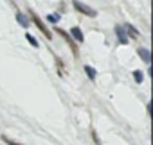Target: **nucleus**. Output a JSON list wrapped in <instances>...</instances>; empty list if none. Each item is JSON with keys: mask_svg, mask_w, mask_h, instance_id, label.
I'll return each instance as SVG.
<instances>
[{"mask_svg": "<svg viewBox=\"0 0 153 145\" xmlns=\"http://www.w3.org/2000/svg\"><path fill=\"white\" fill-rule=\"evenodd\" d=\"M27 13H29V16H31V22H33V23L40 29V32H42L47 40H52V32H51V29H47V25L43 23V20H42V18H40V16H38L33 9H29Z\"/></svg>", "mask_w": 153, "mask_h": 145, "instance_id": "2", "label": "nucleus"}, {"mask_svg": "<svg viewBox=\"0 0 153 145\" xmlns=\"http://www.w3.org/2000/svg\"><path fill=\"white\" fill-rule=\"evenodd\" d=\"M85 72H87V77H88L90 81H96L97 72H96V68H94V66H90V64H85Z\"/></svg>", "mask_w": 153, "mask_h": 145, "instance_id": "9", "label": "nucleus"}, {"mask_svg": "<svg viewBox=\"0 0 153 145\" xmlns=\"http://www.w3.org/2000/svg\"><path fill=\"white\" fill-rule=\"evenodd\" d=\"M2 141H6L7 145H20V143H16L15 140H11L9 136H6V134H2Z\"/></svg>", "mask_w": 153, "mask_h": 145, "instance_id": "14", "label": "nucleus"}, {"mask_svg": "<svg viewBox=\"0 0 153 145\" xmlns=\"http://www.w3.org/2000/svg\"><path fill=\"white\" fill-rule=\"evenodd\" d=\"M72 6H74V9L78 11V13H81V15H85V16H88V18H96V16H97V11H96L94 7L83 4L81 0H72Z\"/></svg>", "mask_w": 153, "mask_h": 145, "instance_id": "3", "label": "nucleus"}, {"mask_svg": "<svg viewBox=\"0 0 153 145\" xmlns=\"http://www.w3.org/2000/svg\"><path fill=\"white\" fill-rule=\"evenodd\" d=\"M70 36L74 38L76 43H85V36H83V32H81V29H79L78 25L70 29Z\"/></svg>", "mask_w": 153, "mask_h": 145, "instance_id": "6", "label": "nucleus"}, {"mask_svg": "<svg viewBox=\"0 0 153 145\" xmlns=\"http://www.w3.org/2000/svg\"><path fill=\"white\" fill-rule=\"evenodd\" d=\"M137 54H139V57L144 61V63H151V52H149V48H146V47H139L137 48Z\"/></svg>", "mask_w": 153, "mask_h": 145, "instance_id": "7", "label": "nucleus"}, {"mask_svg": "<svg viewBox=\"0 0 153 145\" xmlns=\"http://www.w3.org/2000/svg\"><path fill=\"white\" fill-rule=\"evenodd\" d=\"M92 138H94V143H96V145H101V140H99V136L96 134V131H92Z\"/></svg>", "mask_w": 153, "mask_h": 145, "instance_id": "15", "label": "nucleus"}, {"mask_svg": "<svg viewBox=\"0 0 153 145\" xmlns=\"http://www.w3.org/2000/svg\"><path fill=\"white\" fill-rule=\"evenodd\" d=\"M15 16H16V22H18V25H20L22 29H27V27L31 25V20H29V18H27V15H24L22 11H16V15H15Z\"/></svg>", "mask_w": 153, "mask_h": 145, "instance_id": "5", "label": "nucleus"}, {"mask_svg": "<svg viewBox=\"0 0 153 145\" xmlns=\"http://www.w3.org/2000/svg\"><path fill=\"white\" fill-rule=\"evenodd\" d=\"M25 38H27V41H29V43H31V45H33L34 48H38V47H40L38 40H36V38H34V36H33L31 32H25Z\"/></svg>", "mask_w": 153, "mask_h": 145, "instance_id": "13", "label": "nucleus"}, {"mask_svg": "<svg viewBox=\"0 0 153 145\" xmlns=\"http://www.w3.org/2000/svg\"><path fill=\"white\" fill-rule=\"evenodd\" d=\"M54 63H56V68H58V75L63 77L65 75V68H63V63H61V59L58 56H54Z\"/></svg>", "mask_w": 153, "mask_h": 145, "instance_id": "10", "label": "nucleus"}, {"mask_svg": "<svg viewBox=\"0 0 153 145\" xmlns=\"http://www.w3.org/2000/svg\"><path fill=\"white\" fill-rule=\"evenodd\" d=\"M133 81L137 83V84H140L142 81H144V74L140 70H133Z\"/></svg>", "mask_w": 153, "mask_h": 145, "instance_id": "12", "label": "nucleus"}, {"mask_svg": "<svg viewBox=\"0 0 153 145\" xmlns=\"http://www.w3.org/2000/svg\"><path fill=\"white\" fill-rule=\"evenodd\" d=\"M115 36H117V43L119 45H128V34L121 25H115Z\"/></svg>", "mask_w": 153, "mask_h": 145, "instance_id": "4", "label": "nucleus"}, {"mask_svg": "<svg viewBox=\"0 0 153 145\" xmlns=\"http://www.w3.org/2000/svg\"><path fill=\"white\" fill-rule=\"evenodd\" d=\"M54 32L58 34V36H61L63 40H65V43L68 45V48L72 50V54H74V57H79V48H78V43L74 41V38L67 32V31H63V29H59V27H54Z\"/></svg>", "mask_w": 153, "mask_h": 145, "instance_id": "1", "label": "nucleus"}, {"mask_svg": "<svg viewBox=\"0 0 153 145\" xmlns=\"http://www.w3.org/2000/svg\"><path fill=\"white\" fill-rule=\"evenodd\" d=\"M123 29H124V31H126V34H130L131 38H139V36H140V32H139V29H137L135 25H131L130 22H126Z\"/></svg>", "mask_w": 153, "mask_h": 145, "instance_id": "8", "label": "nucleus"}, {"mask_svg": "<svg viewBox=\"0 0 153 145\" xmlns=\"http://www.w3.org/2000/svg\"><path fill=\"white\" fill-rule=\"evenodd\" d=\"M59 20H61V16L58 15V13H51V15H47V22H51V23H59Z\"/></svg>", "mask_w": 153, "mask_h": 145, "instance_id": "11", "label": "nucleus"}]
</instances>
